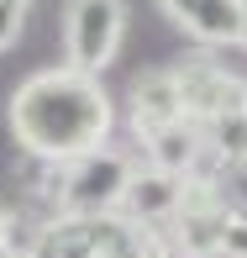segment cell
<instances>
[{
	"instance_id": "obj_1",
	"label": "cell",
	"mask_w": 247,
	"mask_h": 258,
	"mask_svg": "<svg viewBox=\"0 0 247 258\" xmlns=\"http://www.w3.org/2000/svg\"><path fill=\"white\" fill-rule=\"evenodd\" d=\"M11 137L27 148L37 163H63L95 153L111 143L116 126V105L105 95L100 79L74 74V69H37L11 90Z\"/></svg>"
},
{
	"instance_id": "obj_2",
	"label": "cell",
	"mask_w": 247,
	"mask_h": 258,
	"mask_svg": "<svg viewBox=\"0 0 247 258\" xmlns=\"http://www.w3.org/2000/svg\"><path fill=\"white\" fill-rule=\"evenodd\" d=\"M137 174V158L121 148H95V153L74 158L58 169V221H100L116 216L126 184Z\"/></svg>"
},
{
	"instance_id": "obj_3",
	"label": "cell",
	"mask_w": 247,
	"mask_h": 258,
	"mask_svg": "<svg viewBox=\"0 0 247 258\" xmlns=\"http://www.w3.org/2000/svg\"><path fill=\"white\" fill-rule=\"evenodd\" d=\"M32 258H169L163 232L132 227L121 216L100 221H48Z\"/></svg>"
},
{
	"instance_id": "obj_4",
	"label": "cell",
	"mask_w": 247,
	"mask_h": 258,
	"mask_svg": "<svg viewBox=\"0 0 247 258\" xmlns=\"http://www.w3.org/2000/svg\"><path fill=\"white\" fill-rule=\"evenodd\" d=\"M126 37V0H63V69L100 79Z\"/></svg>"
},
{
	"instance_id": "obj_5",
	"label": "cell",
	"mask_w": 247,
	"mask_h": 258,
	"mask_svg": "<svg viewBox=\"0 0 247 258\" xmlns=\"http://www.w3.org/2000/svg\"><path fill=\"white\" fill-rule=\"evenodd\" d=\"M169 79H174V95H179L184 121H195V126H210L216 116L247 105V79H237L210 48H195V53H184L179 63H169Z\"/></svg>"
},
{
	"instance_id": "obj_6",
	"label": "cell",
	"mask_w": 247,
	"mask_h": 258,
	"mask_svg": "<svg viewBox=\"0 0 247 258\" xmlns=\"http://www.w3.org/2000/svg\"><path fill=\"white\" fill-rule=\"evenodd\" d=\"M169 11V21H179L200 48H237L242 37V11L237 0H158Z\"/></svg>"
},
{
	"instance_id": "obj_7",
	"label": "cell",
	"mask_w": 247,
	"mask_h": 258,
	"mask_svg": "<svg viewBox=\"0 0 247 258\" xmlns=\"http://www.w3.org/2000/svg\"><path fill=\"white\" fill-rule=\"evenodd\" d=\"M179 184L184 179H169V174H158V169H137L132 184H126V195H121V206H116V216L132 221V227L163 232L179 216Z\"/></svg>"
},
{
	"instance_id": "obj_8",
	"label": "cell",
	"mask_w": 247,
	"mask_h": 258,
	"mask_svg": "<svg viewBox=\"0 0 247 258\" xmlns=\"http://www.w3.org/2000/svg\"><path fill=\"white\" fill-rule=\"evenodd\" d=\"M126 121H132V132H137V137L163 132V126L184 121L169 69H147V74H137V79H132V90H126Z\"/></svg>"
},
{
	"instance_id": "obj_9",
	"label": "cell",
	"mask_w": 247,
	"mask_h": 258,
	"mask_svg": "<svg viewBox=\"0 0 247 258\" xmlns=\"http://www.w3.org/2000/svg\"><path fill=\"white\" fill-rule=\"evenodd\" d=\"M142 153H147V169L169 174V179H190L205 158V132L195 121H174L163 132H147L142 137Z\"/></svg>"
},
{
	"instance_id": "obj_10",
	"label": "cell",
	"mask_w": 247,
	"mask_h": 258,
	"mask_svg": "<svg viewBox=\"0 0 247 258\" xmlns=\"http://www.w3.org/2000/svg\"><path fill=\"white\" fill-rule=\"evenodd\" d=\"M221 216L226 211H179L163 227L169 258H221Z\"/></svg>"
},
{
	"instance_id": "obj_11",
	"label": "cell",
	"mask_w": 247,
	"mask_h": 258,
	"mask_svg": "<svg viewBox=\"0 0 247 258\" xmlns=\"http://www.w3.org/2000/svg\"><path fill=\"white\" fill-rule=\"evenodd\" d=\"M200 132H205V148H210V158H216L221 169H237V163L247 158V105L216 116V121L200 126Z\"/></svg>"
},
{
	"instance_id": "obj_12",
	"label": "cell",
	"mask_w": 247,
	"mask_h": 258,
	"mask_svg": "<svg viewBox=\"0 0 247 258\" xmlns=\"http://www.w3.org/2000/svg\"><path fill=\"white\" fill-rule=\"evenodd\" d=\"M221 258H247V211L226 206L221 216Z\"/></svg>"
},
{
	"instance_id": "obj_13",
	"label": "cell",
	"mask_w": 247,
	"mask_h": 258,
	"mask_svg": "<svg viewBox=\"0 0 247 258\" xmlns=\"http://www.w3.org/2000/svg\"><path fill=\"white\" fill-rule=\"evenodd\" d=\"M21 37V11H11V6H0V53L11 48V42Z\"/></svg>"
},
{
	"instance_id": "obj_14",
	"label": "cell",
	"mask_w": 247,
	"mask_h": 258,
	"mask_svg": "<svg viewBox=\"0 0 247 258\" xmlns=\"http://www.w3.org/2000/svg\"><path fill=\"white\" fill-rule=\"evenodd\" d=\"M0 6H11V11H27V6H32V0H0Z\"/></svg>"
},
{
	"instance_id": "obj_15",
	"label": "cell",
	"mask_w": 247,
	"mask_h": 258,
	"mask_svg": "<svg viewBox=\"0 0 247 258\" xmlns=\"http://www.w3.org/2000/svg\"><path fill=\"white\" fill-rule=\"evenodd\" d=\"M237 48H247V21H242V37H237Z\"/></svg>"
},
{
	"instance_id": "obj_16",
	"label": "cell",
	"mask_w": 247,
	"mask_h": 258,
	"mask_svg": "<svg viewBox=\"0 0 247 258\" xmlns=\"http://www.w3.org/2000/svg\"><path fill=\"white\" fill-rule=\"evenodd\" d=\"M237 11H242V16H247V0H237Z\"/></svg>"
},
{
	"instance_id": "obj_17",
	"label": "cell",
	"mask_w": 247,
	"mask_h": 258,
	"mask_svg": "<svg viewBox=\"0 0 247 258\" xmlns=\"http://www.w3.org/2000/svg\"><path fill=\"white\" fill-rule=\"evenodd\" d=\"M0 258H11V253H6V248H0Z\"/></svg>"
},
{
	"instance_id": "obj_18",
	"label": "cell",
	"mask_w": 247,
	"mask_h": 258,
	"mask_svg": "<svg viewBox=\"0 0 247 258\" xmlns=\"http://www.w3.org/2000/svg\"><path fill=\"white\" fill-rule=\"evenodd\" d=\"M0 221H6V211H0Z\"/></svg>"
}]
</instances>
